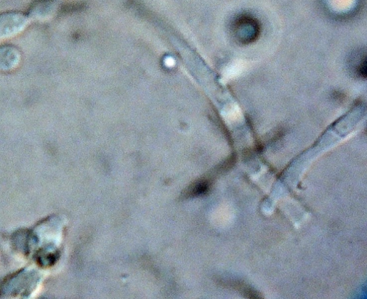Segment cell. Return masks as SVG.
Here are the masks:
<instances>
[{
	"label": "cell",
	"mask_w": 367,
	"mask_h": 299,
	"mask_svg": "<svg viewBox=\"0 0 367 299\" xmlns=\"http://www.w3.org/2000/svg\"><path fill=\"white\" fill-rule=\"evenodd\" d=\"M233 31L235 39L238 42L243 45H248L258 38L260 28L255 18L250 16L242 15L235 19Z\"/></svg>",
	"instance_id": "obj_1"
},
{
	"label": "cell",
	"mask_w": 367,
	"mask_h": 299,
	"mask_svg": "<svg viewBox=\"0 0 367 299\" xmlns=\"http://www.w3.org/2000/svg\"><path fill=\"white\" fill-rule=\"evenodd\" d=\"M29 22V17L21 13L0 14V40L19 34L28 26Z\"/></svg>",
	"instance_id": "obj_2"
},
{
	"label": "cell",
	"mask_w": 367,
	"mask_h": 299,
	"mask_svg": "<svg viewBox=\"0 0 367 299\" xmlns=\"http://www.w3.org/2000/svg\"><path fill=\"white\" fill-rule=\"evenodd\" d=\"M21 55L15 47L5 45L0 47V70L9 71L18 67Z\"/></svg>",
	"instance_id": "obj_3"
},
{
	"label": "cell",
	"mask_w": 367,
	"mask_h": 299,
	"mask_svg": "<svg viewBox=\"0 0 367 299\" xmlns=\"http://www.w3.org/2000/svg\"><path fill=\"white\" fill-rule=\"evenodd\" d=\"M49 1H44L35 6L31 16H28L30 19H43L49 17Z\"/></svg>",
	"instance_id": "obj_4"
}]
</instances>
